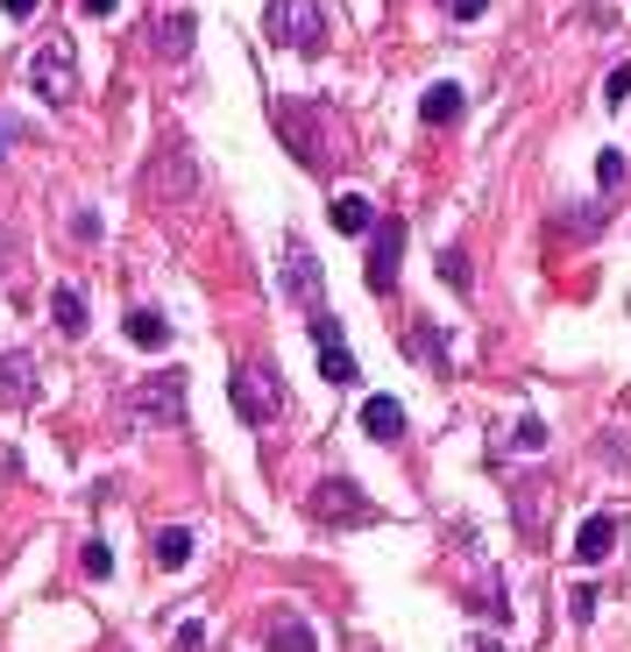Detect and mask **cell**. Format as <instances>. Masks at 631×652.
Segmentation results:
<instances>
[{"mask_svg": "<svg viewBox=\"0 0 631 652\" xmlns=\"http://www.w3.org/2000/svg\"><path fill=\"white\" fill-rule=\"evenodd\" d=\"M440 277H447V284H455V291H461V298H469V291H475V277H469V255H461V249H440Z\"/></svg>", "mask_w": 631, "mask_h": 652, "instance_id": "cell-23", "label": "cell"}, {"mask_svg": "<svg viewBox=\"0 0 631 652\" xmlns=\"http://www.w3.org/2000/svg\"><path fill=\"white\" fill-rule=\"evenodd\" d=\"M398 263H404V220L390 214V220L369 227V270H363V277H369V291H377V298L398 284Z\"/></svg>", "mask_w": 631, "mask_h": 652, "instance_id": "cell-9", "label": "cell"}, {"mask_svg": "<svg viewBox=\"0 0 631 652\" xmlns=\"http://www.w3.org/2000/svg\"><path fill=\"white\" fill-rule=\"evenodd\" d=\"M199 645H206V625H199V617H192V625L177 631V652H199Z\"/></svg>", "mask_w": 631, "mask_h": 652, "instance_id": "cell-31", "label": "cell"}, {"mask_svg": "<svg viewBox=\"0 0 631 652\" xmlns=\"http://www.w3.org/2000/svg\"><path fill=\"white\" fill-rule=\"evenodd\" d=\"M36 398V355H0V404Z\"/></svg>", "mask_w": 631, "mask_h": 652, "instance_id": "cell-14", "label": "cell"}, {"mask_svg": "<svg viewBox=\"0 0 631 652\" xmlns=\"http://www.w3.org/2000/svg\"><path fill=\"white\" fill-rule=\"evenodd\" d=\"M284 291H291V298H298V306H306V312H326V306H320V298H326L320 255H312V249H306V241H298V235H284Z\"/></svg>", "mask_w": 631, "mask_h": 652, "instance_id": "cell-7", "label": "cell"}, {"mask_svg": "<svg viewBox=\"0 0 631 652\" xmlns=\"http://www.w3.org/2000/svg\"><path fill=\"white\" fill-rule=\"evenodd\" d=\"M312 518H320V525H377L383 511L369 504V496L355 490L348 476H326L320 490H312Z\"/></svg>", "mask_w": 631, "mask_h": 652, "instance_id": "cell-6", "label": "cell"}, {"mask_svg": "<svg viewBox=\"0 0 631 652\" xmlns=\"http://www.w3.org/2000/svg\"><path fill=\"white\" fill-rule=\"evenodd\" d=\"M71 235H79V241H100V214H85V206H79V214H71Z\"/></svg>", "mask_w": 631, "mask_h": 652, "instance_id": "cell-29", "label": "cell"}, {"mask_svg": "<svg viewBox=\"0 0 631 652\" xmlns=\"http://www.w3.org/2000/svg\"><path fill=\"white\" fill-rule=\"evenodd\" d=\"M79 8H85V14H114V8H122V0H79Z\"/></svg>", "mask_w": 631, "mask_h": 652, "instance_id": "cell-34", "label": "cell"}, {"mask_svg": "<svg viewBox=\"0 0 631 652\" xmlns=\"http://www.w3.org/2000/svg\"><path fill=\"white\" fill-rule=\"evenodd\" d=\"M228 398H234V412H242L249 426H277V412H284V376L263 369V362H242V369H234V384H228Z\"/></svg>", "mask_w": 631, "mask_h": 652, "instance_id": "cell-3", "label": "cell"}, {"mask_svg": "<svg viewBox=\"0 0 631 652\" xmlns=\"http://www.w3.org/2000/svg\"><path fill=\"white\" fill-rule=\"evenodd\" d=\"M269 652H320V639H312V625L298 610H284L277 625H269Z\"/></svg>", "mask_w": 631, "mask_h": 652, "instance_id": "cell-19", "label": "cell"}, {"mask_svg": "<svg viewBox=\"0 0 631 652\" xmlns=\"http://www.w3.org/2000/svg\"><path fill=\"white\" fill-rule=\"evenodd\" d=\"M412 355H426L433 369H447V355H440V333H433V320H412Z\"/></svg>", "mask_w": 631, "mask_h": 652, "instance_id": "cell-24", "label": "cell"}, {"mask_svg": "<svg viewBox=\"0 0 631 652\" xmlns=\"http://www.w3.org/2000/svg\"><path fill=\"white\" fill-rule=\"evenodd\" d=\"M128 404H135V426H185V369L142 376L128 390Z\"/></svg>", "mask_w": 631, "mask_h": 652, "instance_id": "cell-4", "label": "cell"}, {"mask_svg": "<svg viewBox=\"0 0 631 652\" xmlns=\"http://www.w3.org/2000/svg\"><path fill=\"white\" fill-rule=\"evenodd\" d=\"M334 227H341V235H369V227H377V206H369L363 192H341V199H334Z\"/></svg>", "mask_w": 631, "mask_h": 652, "instance_id": "cell-21", "label": "cell"}, {"mask_svg": "<svg viewBox=\"0 0 631 652\" xmlns=\"http://www.w3.org/2000/svg\"><path fill=\"white\" fill-rule=\"evenodd\" d=\"M610 546H618V511H589L582 533H575V560H582V568H604Z\"/></svg>", "mask_w": 631, "mask_h": 652, "instance_id": "cell-11", "label": "cell"}, {"mask_svg": "<svg viewBox=\"0 0 631 652\" xmlns=\"http://www.w3.org/2000/svg\"><path fill=\"white\" fill-rule=\"evenodd\" d=\"M79 568L93 574V582H100V574H114V546H107V539H93V546L79 553Z\"/></svg>", "mask_w": 631, "mask_h": 652, "instance_id": "cell-26", "label": "cell"}, {"mask_svg": "<svg viewBox=\"0 0 631 652\" xmlns=\"http://www.w3.org/2000/svg\"><path fill=\"white\" fill-rule=\"evenodd\" d=\"M539 504H547V482H525L518 490V525L525 533H539Z\"/></svg>", "mask_w": 631, "mask_h": 652, "instance_id": "cell-25", "label": "cell"}, {"mask_svg": "<svg viewBox=\"0 0 631 652\" xmlns=\"http://www.w3.org/2000/svg\"><path fill=\"white\" fill-rule=\"evenodd\" d=\"M28 85H36V100H50V107H71V100H79V50H71V36H50L28 57Z\"/></svg>", "mask_w": 631, "mask_h": 652, "instance_id": "cell-2", "label": "cell"}, {"mask_svg": "<svg viewBox=\"0 0 631 652\" xmlns=\"http://www.w3.org/2000/svg\"><path fill=\"white\" fill-rule=\"evenodd\" d=\"M624 178H631V163H624V149H604V157H596V185H604V192H618V185H624Z\"/></svg>", "mask_w": 631, "mask_h": 652, "instance_id": "cell-22", "label": "cell"}, {"mask_svg": "<svg viewBox=\"0 0 631 652\" xmlns=\"http://www.w3.org/2000/svg\"><path fill=\"white\" fill-rule=\"evenodd\" d=\"M461 107H469V93H461L455 79H440V85H426V93H418V121H426V128H447V121H461Z\"/></svg>", "mask_w": 631, "mask_h": 652, "instance_id": "cell-12", "label": "cell"}, {"mask_svg": "<svg viewBox=\"0 0 631 652\" xmlns=\"http://www.w3.org/2000/svg\"><path fill=\"white\" fill-rule=\"evenodd\" d=\"M312 347H320V376L334 390H348V384H363V376H355V355H348V341H341V320L334 312H312Z\"/></svg>", "mask_w": 631, "mask_h": 652, "instance_id": "cell-8", "label": "cell"}, {"mask_svg": "<svg viewBox=\"0 0 631 652\" xmlns=\"http://www.w3.org/2000/svg\"><path fill=\"white\" fill-rule=\"evenodd\" d=\"M149 185H157V199H192V192H199V163H192V149L177 142H163V157H157V178H149Z\"/></svg>", "mask_w": 631, "mask_h": 652, "instance_id": "cell-10", "label": "cell"}, {"mask_svg": "<svg viewBox=\"0 0 631 652\" xmlns=\"http://www.w3.org/2000/svg\"><path fill=\"white\" fill-rule=\"evenodd\" d=\"M128 341L142 347V355H157V347H171V320H163L157 306H135L128 312Z\"/></svg>", "mask_w": 631, "mask_h": 652, "instance_id": "cell-18", "label": "cell"}, {"mask_svg": "<svg viewBox=\"0 0 631 652\" xmlns=\"http://www.w3.org/2000/svg\"><path fill=\"white\" fill-rule=\"evenodd\" d=\"M14 135H22V128H14V121L0 114V163H8V142H14Z\"/></svg>", "mask_w": 631, "mask_h": 652, "instance_id": "cell-33", "label": "cell"}, {"mask_svg": "<svg viewBox=\"0 0 631 652\" xmlns=\"http://www.w3.org/2000/svg\"><path fill=\"white\" fill-rule=\"evenodd\" d=\"M0 263H8V235H0Z\"/></svg>", "mask_w": 631, "mask_h": 652, "instance_id": "cell-36", "label": "cell"}, {"mask_svg": "<svg viewBox=\"0 0 631 652\" xmlns=\"http://www.w3.org/2000/svg\"><path fill=\"white\" fill-rule=\"evenodd\" d=\"M263 36L284 43V50H298V57H312L326 43V8L320 0H269L263 8Z\"/></svg>", "mask_w": 631, "mask_h": 652, "instance_id": "cell-1", "label": "cell"}, {"mask_svg": "<svg viewBox=\"0 0 631 652\" xmlns=\"http://www.w3.org/2000/svg\"><path fill=\"white\" fill-rule=\"evenodd\" d=\"M510 447H518V454H539V447H547V426H539V419H518V433H510Z\"/></svg>", "mask_w": 631, "mask_h": 652, "instance_id": "cell-27", "label": "cell"}, {"mask_svg": "<svg viewBox=\"0 0 631 652\" xmlns=\"http://www.w3.org/2000/svg\"><path fill=\"white\" fill-rule=\"evenodd\" d=\"M461 652H504V645H497V639H469Z\"/></svg>", "mask_w": 631, "mask_h": 652, "instance_id": "cell-35", "label": "cell"}, {"mask_svg": "<svg viewBox=\"0 0 631 652\" xmlns=\"http://www.w3.org/2000/svg\"><path fill=\"white\" fill-rule=\"evenodd\" d=\"M269 121H277V135L291 142V157L306 163V171H320V163H326V135H320L312 100H269Z\"/></svg>", "mask_w": 631, "mask_h": 652, "instance_id": "cell-5", "label": "cell"}, {"mask_svg": "<svg viewBox=\"0 0 631 652\" xmlns=\"http://www.w3.org/2000/svg\"><path fill=\"white\" fill-rule=\"evenodd\" d=\"M0 8H8V22H36V8H43V0H0Z\"/></svg>", "mask_w": 631, "mask_h": 652, "instance_id": "cell-32", "label": "cell"}, {"mask_svg": "<svg viewBox=\"0 0 631 652\" xmlns=\"http://www.w3.org/2000/svg\"><path fill=\"white\" fill-rule=\"evenodd\" d=\"M624 93H631V65H618V71H610V79H604V107H618Z\"/></svg>", "mask_w": 631, "mask_h": 652, "instance_id": "cell-28", "label": "cell"}, {"mask_svg": "<svg viewBox=\"0 0 631 652\" xmlns=\"http://www.w3.org/2000/svg\"><path fill=\"white\" fill-rule=\"evenodd\" d=\"M604 206L596 199H575V206H561V214H553V235H567V241H589V235H604Z\"/></svg>", "mask_w": 631, "mask_h": 652, "instance_id": "cell-15", "label": "cell"}, {"mask_svg": "<svg viewBox=\"0 0 631 652\" xmlns=\"http://www.w3.org/2000/svg\"><path fill=\"white\" fill-rule=\"evenodd\" d=\"M363 433L383 439V447H398L404 439V404L398 398H363Z\"/></svg>", "mask_w": 631, "mask_h": 652, "instance_id": "cell-13", "label": "cell"}, {"mask_svg": "<svg viewBox=\"0 0 631 652\" xmlns=\"http://www.w3.org/2000/svg\"><path fill=\"white\" fill-rule=\"evenodd\" d=\"M50 320H57L65 341H79V333H85V291H79V284H57V291H50Z\"/></svg>", "mask_w": 631, "mask_h": 652, "instance_id": "cell-17", "label": "cell"}, {"mask_svg": "<svg viewBox=\"0 0 631 652\" xmlns=\"http://www.w3.org/2000/svg\"><path fill=\"white\" fill-rule=\"evenodd\" d=\"M447 14H455V22H475V14H490V0H447Z\"/></svg>", "mask_w": 631, "mask_h": 652, "instance_id": "cell-30", "label": "cell"}, {"mask_svg": "<svg viewBox=\"0 0 631 652\" xmlns=\"http://www.w3.org/2000/svg\"><path fill=\"white\" fill-rule=\"evenodd\" d=\"M149 553H157V568H163V574H177V568L192 560V533H185V525H163V533L149 539Z\"/></svg>", "mask_w": 631, "mask_h": 652, "instance_id": "cell-20", "label": "cell"}, {"mask_svg": "<svg viewBox=\"0 0 631 652\" xmlns=\"http://www.w3.org/2000/svg\"><path fill=\"white\" fill-rule=\"evenodd\" d=\"M192 36H199V22H192V8H177L171 22H157V50L171 57V65H185V57H192Z\"/></svg>", "mask_w": 631, "mask_h": 652, "instance_id": "cell-16", "label": "cell"}]
</instances>
